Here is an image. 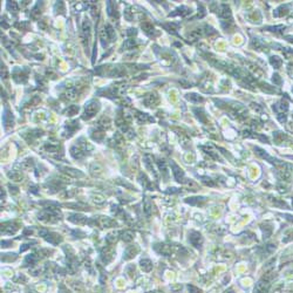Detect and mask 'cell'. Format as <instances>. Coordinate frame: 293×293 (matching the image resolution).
<instances>
[{
  "mask_svg": "<svg viewBox=\"0 0 293 293\" xmlns=\"http://www.w3.org/2000/svg\"><path fill=\"white\" fill-rule=\"evenodd\" d=\"M185 202L191 205H200L202 203L205 202V198L204 197H199V196L198 197H190V198L185 199Z\"/></svg>",
  "mask_w": 293,
  "mask_h": 293,
  "instance_id": "obj_22",
  "label": "cell"
},
{
  "mask_svg": "<svg viewBox=\"0 0 293 293\" xmlns=\"http://www.w3.org/2000/svg\"><path fill=\"white\" fill-rule=\"evenodd\" d=\"M79 128V123H78V121H73V122H71V123H67V126H66V136H71L76 129Z\"/></svg>",
  "mask_w": 293,
  "mask_h": 293,
  "instance_id": "obj_18",
  "label": "cell"
},
{
  "mask_svg": "<svg viewBox=\"0 0 293 293\" xmlns=\"http://www.w3.org/2000/svg\"><path fill=\"white\" fill-rule=\"evenodd\" d=\"M155 250L158 253L163 254V256H169L171 253V246L166 245V244H156Z\"/></svg>",
  "mask_w": 293,
  "mask_h": 293,
  "instance_id": "obj_14",
  "label": "cell"
},
{
  "mask_svg": "<svg viewBox=\"0 0 293 293\" xmlns=\"http://www.w3.org/2000/svg\"><path fill=\"white\" fill-rule=\"evenodd\" d=\"M282 52H284V54H285V56H286V58L293 56V50H290V48H284V50H282Z\"/></svg>",
  "mask_w": 293,
  "mask_h": 293,
  "instance_id": "obj_45",
  "label": "cell"
},
{
  "mask_svg": "<svg viewBox=\"0 0 293 293\" xmlns=\"http://www.w3.org/2000/svg\"><path fill=\"white\" fill-rule=\"evenodd\" d=\"M28 69H22V68H17L13 72V79L19 83H24L27 81L28 79Z\"/></svg>",
  "mask_w": 293,
  "mask_h": 293,
  "instance_id": "obj_4",
  "label": "cell"
},
{
  "mask_svg": "<svg viewBox=\"0 0 293 293\" xmlns=\"http://www.w3.org/2000/svg\"><path fill=\"white\" fill-rule=\"evenodd\" d=\"M286 39H287L290 42H292L293 44V37H286Z\"/></svg>",
  "mask_w": 293,
  "mask_h": 293,
  "instance_id": "obj_51",
  "label": "cell"
},
{
  "mask_svg": "<svg viewBox=\"0 0 293 293\" xmlns=\"http://www.w3.org/2000/svg\"><path fill=\"white\" fill-rule=\"evenodd\" d=\"M224 293H235V291H233L232 288H229V290H226Z\"/></svg>",
  "mask_w": 293,
  "mask_h": 293,
  "instance_id": "obj_50",
  "label": "cell"
},
{
  "mask_svg": "<svg viewBox=\"0 0 293 293\" xmlns=\"http://www.w3.org/2000/svg\"><path fill=\"white\" fill-rule=\"evenodd\" d=\"M79 110H80L79 106H69V107L67 108L66 114L68 115V116H74V115H76V114H78Z\"/></svg>",
  "mask_w": 293,
  "mask_h": 293,
  "instance_id": "obj_30",
  "label": "cell"
},
{
  "mask_svg": "<svg viewBox=\"0 0 293 293\" xmlns=\"http://www.w3.org/2000/svg\"><path fill=\"white\" fill-rule=\"evenodd\" d=\"M1 78L6 79L7 78V68L5 67V65L1 62Z\"/></svg>",
  "mask_w": 293,
  "mask_h": 293,
  "instance_id": "obj_43",
  "label": "cell"
},
{
  "mask_svg": "<svg viewBox=\"0 0 293 293\" xmlns=\"http://www.w3.org/2000/svg\"><path fill=\"white\" fill-rule=\"evenodd\" d=\"M45 239H46L47 242H50V244H53V245H56V244H59L62 242V237H61L60 235H58V233H53V232L47 233V236L45 237Z\"/></svg>",
  "mask_w": 293,
  "mask_h": 293,
  "instance_id": "obj_13",
  "label": "cell"
},
{
  "mask_svg": "<svg viewBox=\"0 0 293 293\" xmlns=\"http://www.w3.org/2000/svg\"><path fill=\"white\" fill-rule=\"evenodd\" d=\"M107 11H108V14H109L110 17H114V18H116V19L118 18V13H117L115 2L108 1V2H107Z\"/></svg>",
  "mask_w": 293,
  "mask_h": 293,
  "instance_id": "obj_17",
  "label": "cell"
},
{
  "mask_svg": "<svg viewBox=\"0 0 293 293\" xmlns=\"http://www.w3.org/2000/svg\"><path fill=\"white\" fill-rule=\"evenodd\" d=\"M187 99L190 100L191 102H196V103H199V102H203V97L199 96L198 94H195V93H190V94L187 95Z\"/></svg>",
  "mask_w": 293,
  "mask_h": 293,
  "instance_id": "obj_29",
  "label": "cell"
},
{
  "mask_svg": "<svg viewBox=\"0 0 293 293\" xmlns=\"http://www.w3.org/2000/svg\"><path fill=\"white\" fill-rule=\"evenodd\" d=\"M217 13H218V15L222 18V19H225V20H231V10H230V7L227 5H225V4H222V5H219V8L217 10Z\"/></svg>",
  "mask_w": 293,
  "mask_h": 293,
  "instance_id": "obj_8",
  "label": "cell"
},
{
  "mask_svg": "<svg viewBox=\"0 0 293 293\" xmlns=\"http://www.w3.org/2000/svg\"><path fill=\"white\" fill-rule=\"evenodd\" d=\"M251 45H252V47H254V48H256L257 50H260L261 48H264V45L261 44V42H260L258 39H253V40H252V44H251Z\"/></svg>",
  "mask_w": 293,
  "mask_h": 293,
  "instance_id": "obj_38",
  "label": "cell"
},
{
  "mask_svg": "<svg viewBox=\"0 0 293 293\" xmlns=\"http://www.w3.org/2000/svg\"><path fill=\"white\" fill-rule=\"evenodd\" d=\"M195 114H196V116L198 117V120L202 123H206L208 122V118H206V115H205V113L203 111V109H198V108H196V109H194Z\"/></svg>",
  "mask_w": 293,
  "mask_h": 293,
  "instance_id": "obj_23",
  "label": "cell"
},
{
  "mask_svg": "<svg viewBox=\"0 0 293 293\" xmlns=\"http://www.w3.org/2000/svg\"><path fill=\"white\" fill-rule=\"evenodd\" d=\"M127 34L128 35H136V34H137V31H136L135 28H130V29H128Z\"/></svg>",
  "mask_w": 293,
  "mask_h": 293,
  "instance_id": "obj_48",
  "label": "cell"
},
{
  "mask_svg": "<svg viewBox=\"0 0 293 293\" xmlns=\"http://www.w3.org/2000/svg\"><path fill=\"white\" fill-rule=\"evenodd\" d=\"M270 63H271L272 66L274 67L276 69H278V68H280V66L282 65V60L279 58V56H271L270 58Z\"/></svg>",
  "mask_w": 293,
  "mask_h": 293,
  "instance_id": "obj_24",
  "label": "cell"
},
{
  "mask_svg": "<svg viewBox=\"0 0 293 293\" xmlns=\"http://www.w3.org/2000/svg\"><path fill=\"white\" fill-rule=\"evenodd\" d=\"M40 6H42V1H39L37 5L34 6V8L31 11V15H32V18H38V15H40L41 14V8H40Z\"/></svg>",
  "mask_w": 293,
  "mask_h": 293,
  "instance_id": "obj_28",
  "label": "cell"
},
{
  "mask_svg": "<svg viewBox=\"0 0 293 293\" xmlns=\"http://www.w3.org/2000/svg\"><path fill=\"white\" fill-rule=\"evenodd\" d=\"M138 252V249L137 248H135V246H129V248H127V250H126V252H124V259H130V258H133V257H135V254Z\"/></svg>",
  "mask_w": 293,
  "mask_h": 293,
  "instance_id": "obj_20",
  "label": "cell"
},
{
  "mask_svg": "<svg viewBox=\"0 0 293 293\" xmlns=\"http://www.w3.org/2000/svg\"><path fill=\"white\" fill-rule=\"evenodd\" d=\"M288 12H290V6L280 5L276 11L273 12V15H274V17H284V15L288 14Z\"/></svg>",
  "mask_w": 293,
  "mask_h": 293,
  "instance_id": "obj_16",
  "label": "cell"
},
{
  "mask_svg": "<svg viewBox=\"0 0 293 293\" xmlns=\"http://www.w3.org/2000/svg\"><path fill=\"white\" fill-rule=\"evenodd\" d=\"M292 206H293V199H292Z\"/></svg>",
  "mask_w": 293,
  "mask_h": 293,
  "instance_id": "obj_53",
  "label": "cell"
},
{
  "mask_svg": "<svg viewBox=\"0 0 293 293\" xmlns=\"http://www.w3.org/2000/svg\"><path fill=\"white\" fill-rule=\"evenodd\" d=\"M82 41L84 47H88L89 44V39H90V21L88 19H86L82 24Z\"/></svg>",
  "mask_w": 293,
  "mask_h": 293,
  "instance_id": "obj_3",
  "label": "cell"
},
{
  "mask_svg": "<svg viewBox=\"0 0 293 293\" xmlns=\"http://www.w3.org/2000/svg\"><path fill=\"white\" fill-rule=\"evenodd\" d=\"M285 217H286L287 219H290V221H293V216H291V215H285Z\"/></svg>",
  "mask_w": 293,
  "mask_h": 293,
  "instance_id": "obj_49",
  "label": "cell"
},
{
  "mask_svg": "<svg viewBox=\"0 0 293 293\" xmlns=\"http://www.w3.org/2000/svg\"><path fill=\"white\" fill-rule=\"evenodd\" d=\"M202 35V32H200V29H196V31H192L191 33L188 35V39L191 40V41H196V40L199 39V37Z\"/></svg>",
  "mask_w": 293,
  "mask_h": 293,
  "instance_id": "obj_33",
  "label": "cell"
},
{
  "mask_svg": "<svg viewBox=\"0 0 293 293\" xmlns=\"http://www.w3.org/2000/svg\"><path fill=\"white\" fill-rule=\"evenodd\" d=\"M137 45V41L135 39H128L126 40V42L123 44V48H127V50H131L135 46Z\"/></svg>",
  "mask_w": 293,
  "mask_h": 293,
  "instance_id": "obj_36",
  "label": "cell"
},
{
  "mask_svg": "<svg viewBox=\"0 0 293 293\" xmlns=\"http://www.w3.org/2000/svg\"><path fill=\"white\" fill-rule=\"evenodd\" d=\"M266 29L270 31V32H274V33H282L286 29V27L282 26V25H280V26H269V27H266Z\"/></svg>",
  "mask_w": 293,
  "mask_h": 293,
  "instance_id": "obj_32",
  "label": "cell"
},
{
  "mask_svg": "<svg viewBox=\"0 0 293 293\" xmlns=\"http://www.w3.org/2000/svg\"><path fill=\"white\" fill-rule=\"evenodd\" d=\"M18 229H19L18 225L14 223H4L1 225V232L5 233V235H11V233L15 232Z\"/></svg>",
  "mask_w": 293,
  "mask_h": 293,
  "instance_id": "obj_10",
  "label": "cell"
},
{
  "mask_svg": "<svg viewBox=\"0 0 293 293\" xmlns=\"http://www.w3.org/2000/svg\"><path fill=\"white\" fill-rule=\"evenodd\" d=\"M141 267H142V270L145 272H149L151 269H153V263L150 261L149 259H142L141 260Z\"/></svg>",
  "mask_w": 293,
  "mask_h": 293,
  "instance_id": "obj_25",
  "label": "cell"
},
{
  "mask_svg": "<svg viewBox=\"0 0 293 293\" xmlns=\"http://www.w3.org/2000/svg\"><path fill=\"white\" fill-rule=\"evenodd\" d=\"M170 166L172 168V174H174V177L178 183H183L184 182V171L179 166H177L174 161H170Z\"/></svg>",
  "mask_w": 293,
  "mask_h": 293,
  "instance_id": "obj_7",
  "label": "cell"
},
{
  "mask_svg": "<svg viewBox=\"0 0 293 293\" xmlns=\"http://www.w3.org/2000/svg\"><path fill=\"white\" fill-rule=\"evenodd\" d=\"M144 212H145V215L149 217L150 213H151V204H150V202L147 199L145 202H144Z\"/></svg>",
  "mask_w": 293,
  "mask_h": 293,
  "instance_id": "obj_39",
  "label": "cell"
},
{
  "mask_svg": "<svg viewBox=\"0 0 293 293\" xmlns=\"http://www.w3.org/2000/svg\"><path fill=\"white\" fill-rule=\"evenodd\" d=\"M278 120L282 122V123H285L286 120H287V116L285 114H278Z\"/></svg>",
  "mask_w": 293,
  "mask_h": 293,
  "instance_id": "obj_46",
  "label": "cell"
},
{
  "mask_svg": "<svg viewBox=\"0 0 293 293\" xmlns=\"http://www.w3.org/2000/svg\"><path fill=\"white\" fill-rule=\"evenodd\" d=\"M273 110L278 113V114H284V111L288 110V103L284 100H280L278 101L276 105L273 106Z\"/></svg>",
  "mask_w": 293,
  "mask_h": 293,
  "instance_id": "obj_12",
  "label": "cell"
},
{
  "mask_svg": "<svg viewBox=\"0 0 293 293\" xmlns=\"http://www.w3.org/2000/svg\"><path fill=\"white\" fill-rule=\"evenodd\" d=\"M188 288H189V291H190V293H202L199 288L195 287V286H192V285H189Z\"/></svg>",
  "mask_w": 293,
  "mask_h": 293,
  "instance_id": "obj_44",
  "label": "cell"
},
{
  "mask_svg": "<svg viewBox=\"0 0 293 293\" xmlns=\"http://www.w3.org/2000/svg\"><path fill=\"white\" fill-rule=\"evenodd\" d=\"M150 293H163V292H150Z\"/></svg>",
  "mask_w": 293,
  "mask_h": 293,
  "instance_id": "obj_52",
  "label": "cell"
},
{
  "mask_svg": "<svg viewBox=\"0 0 293 293\" xmlns=\"http://www.w3.org/2000/svg\"><path fill=\"white\" fill-rule=\"evenodd\" d=\"M68 219L73 223H78V224H82V223H86L87 222V218L83 217L81 215H78V213H73V215H69Z\"/></svg>",
  "mask_w": 293,
  "mask_h": 293,
  "instance_id": "obj_19",
  "label": "cell"
},
{
  "mask_svg": "<svg viewBox=\"0 0 293 293\" xmlns=\"http://www.w3.org/2000/svg\"><path fill=\"white\" fill-rule=\"evenodd\" d=\"M7 10L15 13V12L19 11V6H18V4L15 1H8V2H7Z\"/></svg>",
  "mask_w": 293,
  "mask_h": 293,
  "instance_id": "obj_37",
  "label": "cell"
},
{
  "mask_svg": "<svg viewBox=\"0 0 293 293\" xmlns=\"http://www.w3.org/2000/svg\"><path fill=\"white\" fill-rule=\"evenodd\" d=\"M2 121H4L5 128H8V127H12V126H13V114L8 110V108H6L5 109L4 116H2Z\"/></svg>",
  "mask_w": 293,
  "mask_h": 293,
  "instance_id": "obj_15",
  "label": "cell"
},
{
  "mask_svg": "<svg viewBox=\"0 0 293 293\" xmlns=\"http://www.w3.org/2000/svg\"><path fill=\"white\" fill-rule=\"evenodd\" d=\"M204 29H205V34H206V35H212V34L217 33L213 28L211 27V26H208V25H205L204 26Z\"/></svg>",
  "mask_w": 293,
  "mask_h": 293,
  "instance_id": "obj_41",
  "label": "cell"
},
{
  "mask_svg": "<svg viewBox=\"0 0 293 293\" xmlns=\"http://www.w3.org/2000/svg\"><path fill=\"white\" fill-rule=\"evenodd\" d=\"M99 109H100L99 101H96V100L89 101L88 103L84 106V113H83V115H82V118L83 120H90L92 117L96 115V113L99 111Z\"/></svg>",
  "mask_w": 293,
  "mask_h": 293,
  "instance_id": "obj_1",
  "label": "cell"
},
{
  "mask_svg": "<svg viewBox=\"0 0 293 293\" xmlns=\"http://www.w3.org/2000/svg\"><path fill=\"white\" fill-rule=\"evenodd\" d=\"M157 166H158V168H160L161 172L163 174V176H164V178H168V169H166V162L162 160H157Z\"/></svg>",
  "mask_w": 293,
  "mask_h": 293,
  "instance_id": "obj_26",
  "label": "cell"
},
{
  "mask_svg": "<svg viewBox=\"0 0 293 293\" xmlns=\"http://www.w3.org/2000/svg\"><path fill=\"white\" fill-rule=\"evenodd\" d=\"M189 242H190V244H191L192 246L197 248V249H200L202 245H203V237H202V235L199 232H197V231H191L190 237H189Z\"/></svg>",
  "mask_w": 293,
  "mask_h": 293,
  "instance_id": "obj_5",
  "label": "cell"
},
{
  "mask_svg": "<svg viewBox=\"0 0 293 293\" xmlns=\"http://www.w3.org/2000/svg\"><path fill=\"white\" fill-rule=\"evenodd\" d=\"M163 27L166 28V31L168 32H170V33H176V31H177V27H178V24H174V22H170V24H164L163 25Z\"/></svg>",
  "mask_w": 293,
  "mask_h": 293,
  "instance_id": "obj_35",
  "label": "cell"
},
{
  "mask_svg": "<svg viewBox=\"0 0 293 293\" xmlns=\"http://www.w3.org/2000/svg\"><path fill=\"white\" fill-rule=\"evenodd\" d=\"M202 179H203V183H204V184H206V185H210V187H213V185H216V183L212 182V179H211V178H209V177H203Z\"/></svg>",
  "mask_w": 293,
  "mask_h": 293,
  "instance_id": "obj_42",
  "label": "cell"
},
{
  "mask_svg": "<svg viewBox=\"0 0 293 293\" xmlns=\"http://www.w3.org/2000/svg\"><path fill=\"white\" fill-rule=\"evenodd\" d=\"M15 26H17L18 28H20V29H25V28L28 27V24L27 22H21V24H17Z\"/></svg>",
  "mask_w": 293,
  "mask_h": 293,
  "instance_id": "obj_47",
  "label": "cell"
},
{
  "mask_svg": "<svg viewBox=\"0 0 293 293\" xmlns=\"http://www.w3.org/2000/svg\"><path fill=\"white\" fill-rule=\"evenodd\" d=\"M254 151L257 153V155L260 156V157H263V158H265V160H267L270 163H272V164H276V166H287L288 164H285V163H282V161L277 160V158H273V157H271V156L269 155L266 151H264L263 149H260V148H258V147H254Z\"/></svg>",
  "mask_w": 293,
  "mask_h": 293,
  "instance_id": "obj_2",
  "label": "cell"
},
{
  "mask_svg": "<svg viewBox=\"0 0 293 293\" xmlns=\"http://www.w3.org/2000/svg\"><path fill=\"white\" fill-rule=\"evenodd\" d=\"M292 92H293V89H292Z\"/></svg>",
  "mask_w": 293,
  "mask_h": 293,
  "instance_id": "obj_54",
  "label": "cell"
},
{
  "mask_svg": "<svg viewBox=\"0 0 293 293\" xmlns=\"http://www.w3.org/2000/svg\"><path fill=\"white\" fill-rule=\"evenodd\" d=\"M61 170H63V171L66 172V174L71 175V176H74V177H82L83 176V174L79 172V170L71 169V168H61Z\"/></svg>",
  "mask_w": 293,
  "mask_h": 293,
  "instance_id": "obj_27",
  "label": "cell"
},
{
  "mask_svg": "<svg viewBox=\"0 0 293 293\" xmlns=\"http://www.w3.org/2000/svg\"><path fill=\"white\" fill-rule=\"evenodd\" d=\"M273 138H274V142L279 144V143H282V142H284V140L287 138V136H286L285 134L277 131V133H273Z\"/></svg>",
  "mask_w": 293,
  "mask_h": 293,
  "instance_id": "obj_31",
  "label": "cell"
},
{
  "mask_svg": "<svg viewBox=\"0 0 293 293\" xmlns=\"http://www.w3.org/2000/svg\"><path fill=\"white\" fill-rule=\"evenodd\" d=\"M190 13H191V10H190V8H188L187 6H181V7L176 8V10L172 12V13H170V14H169V17H176V15L187 17V15H189Z\"/></svg>",
  "mask_w": 293,
  "mask_h": 293,
  "instance_id": "obj_11",
  "label": "cell"
},
{
  "mask_svg": "<svg viewBox=\"0 0 293 293\" xmlns=\"http://www.w3.org/2000/svg\"><path fill=\"white\" fill-rule=\"evenodd\" d=\"M272 81L274 82V84H277V86H280L282 83V78L278 75V74H273V76H272Z\"/></svg>",
  "mask_w": 293,
  "mask_h": 293,
  "instance_id": "obj_40",
  "label": "cell"
},
{
  "mask_svg": "<svg viewBox=\"0 0 293 293\" xmlns=\"http://www.w3.org/2000/svg\"><path fill=\"white\" fill-rule=\"evenodd\" d=\"M144 105L147 107H155L157 103H158V96L155 93H150V94H147L145 97H144Z\"/></svg>",
  "mask_w": 293,
  "mask_h": 293,
  "instance_id": "obj_9",
  "label": "cell"
},
{
  "mask_svg": "<svg viewBox=\"0 0 293 293\" xmlns=\"http://www.w3.org/2000/svg\"><path fill=\"white\" fill-rule=\"evenodd\" d=\"M122 239H123L124 242H131L134 239V232L130 231V230L124 231V232L122 233Z\"/></svg>",
  "mask_w": 293,
  "mask_h": 293,
  "instance_id": "obj_34",
  "label": "cell"
},
{
  "mask_svg": "<svg viewBox=\"0 0 293 293\" xmlns=\"http://www.w3.org/2000/svg\"><path fill=\"white\" fill-rule=\"evenodd\" d=\"M269 288H270V279L264 277L258 284H256L254 293H267Z\"/></svg>",
  "mask_w": 293,
  "mask_h": 293,
  "instance_id": "obj_6",
  "label": "cell"
},
{
  "mask_svg": "<svg viewBox=\"0 0 293 293\" xmlns=\"http://www.w3.org/2000/svg\"><path fill=\"white\" fill-rule=\"evenodd\" d=\"M141 28L143 29L145 33L148 34V35H153V33L155 32V28H154V26H153V24H150V22L145 21L143 22L142 25H141Z\"/></svg>",
  "mask_w": 293,
  "mask_h": 293,
  "instance_id": "obj_21",
  "label": "cell"
}]
</instances>
